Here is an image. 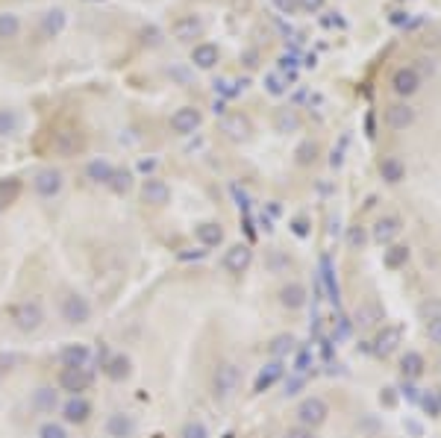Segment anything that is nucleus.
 I'll return each mask as SVG.
<instances>
[{"mask_svg": "<svg viewBox=\"0 0 441 438\" xmlns=\"http://www.w3.org/2000/svg\"><path fill=\"white\" fill-rule=\"evenodd\" d=\"M9 324L18 332L33 335L45 327V306L38 301H18L15 306H9Z\"/></svg>", "mask_w": 441, "mask_h": 438, "instance_id": "1", "label": "nucleus"}, {"mask_svg": "<svg viewBox=\"0 0 441 438\" xmlns=\"http://www.w3.org/2000/svg\"><path fill=\"white\" fill-rule=\"evenodd\" d=\"M238 383H242V368L230 359L218 362V368L212 371V397L220 403L230 400V397L238 391Z\"/></svg>", "mask_w": 441, "mask_h": 438, "instance_id": "2", "label": "nucleus"}, {"mask_svg": "<svg viewBox=\"0 0 441 438\" xmlns=\"http://www.w3.org/2000/svg\"><path fill=\"white\" fill-rule=\"evenodd\" d=\"M59 315H62V321L68 327H83L91 321V315H94V306L86 294H79V291H68L62 301H59Z\"/></svg>", "mask_w": 441, "mask_h": 438, "instance_id": "3", "label": "nucleus"}, {"mask_svg": "<svg viewBox=\"0 0 441 438\" xmlns=\"http://www.w3.org/2000/svg\"><path fill=\"white\" fill-rule=\"evenodd\" d=\"M294 417H297V427H306V429H318V427H324L327 424V417H330V403L324 400V397H303V400L297 403L294 409Z\"/></svg>", "mask_w": 441, "mask_h": 438, "instance_id": "4", "label": "nucleus"}, {"mask_svg": "<svg viewBox=\"0 0 441 438\" xmlns=\"http://www.w3.org/2000/svg\"><path fill=\"white\" fill-rule=\"evenodd\" d=\"M94 383V376L89 368H59L56 374V388L68 394V397H77V394H86Z\"/></svg>", "mask_w": 441, "mask_h": 438, "instance_id": "5", "label": "nucleus"}, {"mask_svg": "<svg viewBox=\"0 0 441 438\" xmlns=\"http://www.w3.org/2000/svg\"><path fill=\"white\" fill-rule=\"evenodd\" d=\"M59 415H62L65 427H86L94 415V406L86 394H77V397H65V403L59 406Z\"/></svg>", "mask_w": 441, "mask_h": 438, "instance_id": "6", "label": "nucleus"}, {"mask_svg": "<svg viewBox=\"0 0 441 438\" xmlns=\"http://www.w3.org/2000/svg\"><path fill=\"white\" fill-rule=\"evenodd\" d=\"M33 189L38 197H45V201H53V197H59V191L65 189V174L53 168V165H45L38 168L35 176H33Z\"/></svg>", "mask_w": 441, "mask_h": 438, "instance_id": "7", "label": "nucleus"}, {"mask_svg": "<svg viewBox=\"0 0 441 438\" xmlns=\"http://www.w3.org/2000/svg\"><path fill=\"white\" fill-rule=\"evenodd\" d=\"M138 194H142V203L150 209H165L171 203V186L165 180H159V176H147Z\"/></svg>", "mask_w": 441, "mask_h": 438, "instance_id": "8", "label": "nucleus"}, {"mask_svg": "<svg viewBox=\"0 0 441 438\" xmlns=\"http://www.w3.org/2000/svg\"><path fill=\"white\" fill-rule=\"evenodd\" d=\"M83 147H86V138H83V133H79V130L65 127V130H59L53 135V153L62 156V159H71L77 153H83Z\"/></svg>", "mask_w": 441, "mask_h": 438, "instance_id": "9", "label": "nucleus"}, {"mask_svg": "<svg viewBox=\"0 0 441 438\" xmlns=\"http://www.w3.org/2000/svg\"><path fill=\"white\" fill-rule=\"evenodd\" d=\"M220 133H224L227 138H233V142H247L250 133H253V124H250L247 115L230 112V115L220 118Z\"/></svg>", "mask_w": 441, "mask_h": 438, "instance_id": "10", "label": "nucleus"}, {"mask_svg": "<svg viewBox=\"0 0 441 438\" xmlns=\"http://www.w3.org/2000/svg\"><path fill=\"white\" fill-rule=\"evenodd\" d=\"M200 124H203V112L194 106H179L171 115V133H177V135H191Z\"/></svg>", "mask_w": 441, "mask_h": 438, "instance_id": "11", "label": "nucleus"}, {"mask_svg": "<svg viewBox=\"0 0 441 438\" xmlns=\"http://www.w3.org/2000/svg\"><path fill=\"white\" fill-rule=\"evenodd\" d=\"M250 265H253V250L247 245H233L224 253V271L233 274V276H242Z\"/></svg>", "mask_w": 441, "mask_h": 438, "instance_id": "12", "label": "nucleus"}, {"mask_svg": "<svg viewBox=\"0 0 441 438\" xmlns=\"http://www.w3.org/2000/svg\"><path fill=\"white\" fill-rule=\"evenodd\" d=\"M104 376L109 383H127L133 376V359L127 353H112L104 362Z\"/></svg>", "mask_w": 441, "mask_h": 438, "instance_id": "13", "label": "nucleus"}, {"mask_svg": "<svg viewBox=\"0 0 441 438\" xmlns=\"http://www.w3.org/2000/svg\"><path fill=\"white\" fill-rule=\"evenodd\" d=\"M277 297H279V306L283 309H289V312H300L306 306V301H309V294H306V286L303 283H286L283 288L277 291Z\"/></svg>", "mask_w": 441, "mask_h": 438, "instance_id": "14", "label": "nucleus"}, {"mask_svg": "<svg viewBox=\"0 0 441 438\" xmlns=\"http://www.w3.org/2000/svg\"><path fill=\"white\" fill-rule=\"evenodd\" d=\"M89 359H91V347L83 342H71L59 350V365L62 368H89Z\"/></svg>", "mask_w": 441, "mask_h": 438, "instance_id": "15", "label": "nucleus"}, {"mask_svg": "<svg viewBox=\"0 0 441 438\" xmlns=\"http://www.w3.org/2000/svg\"><path fill=\"white\" fill-rule=\"evenodd\" d=\"M400 338H403V330H400L397 324H383V330H379L376 338H374V353L386 359V356H391L397 350Z\"/></svg>", "mask_w": 441, "mask_h": 438, "instance_id": "16", "label": "nucleus"}, {"mask_svg": "<svg viewBox=\"0 0 441 438\" xmlns=\"http://www.w3.org/2000/svg\"><path fill=\"white\" fill-rule=\"evenodd\" d=\"M194 238L203 250L220 247L224 245V227H220L218 221H200V224H194Z\"/></svg>", "mask_w": 441, "mask_h": 438, "instance_id": "17", "label": "nucleus"}, {"mask_svg": "<svg viewBox=\"0 0 441 438\" xmlns=\"http://www.w3.org/2000/svg\"><path fill=\"white\" fill-rule=\"evenodd\" d=\"M104 429H106V438H133L135 435V421L124 412H112L106 417Z\"/></svg>", "mask_w": 441, "mask_h": 438, "instance_id": "18", "label": "nucleus"}, {"mask_svg": "<svg viewBox=\"0 0 441 438\" xmlns=\"http://www.w3.org/2000/svg\"><path fill=\"white\" fill-rule=\"evenodd\" d=\"M171 33H174L177 42H191V38H197L200 33H203V21H200L197 15H183V18H177L174 21Z\"/></svg>", "mask_w": 441, "mask_h": 438, "instance_id": "19", "label": "nucleus"}, {"mask_svg": "<svg viewBox=\"0 0 441 438\" xmlns=\"http://www.w3.org/2000/svg\"><path fill=\"white\" fill-rule=\"evenodd\" d=\"M279 376H283V362H268L262 371L256 374V380H253V394H265L268 388H274L279 383Z\"/></svg>", "mask_w": 441, "mask_h": 438, "instance_id": "20", "label": "nucleus"}, {"mask_svg": "<svg viewBox=\"0 0 441 438\" xmlns=\"http://www.w3.org/2000/svg\"><path fill=\"white\" fill-rule=\"evenodd\" d=\"M391 86H394V91H397L400 97H409V94H415L418 86H420V74H418L415 68H400V71H394V77H391Z\"/></svg>", "mask_w": 441, "mask_h": 438, "instance_id": "21", "label": "nucleus"}, {"mask_svg": "<svg viewBox=\"0 0 441 438\" xmlns=\"http://www.w3.org/2000/svg\"><path fill=\"white\" fill-rule=\"evenodd\" d=\"M218 59H220V50H218L215 45H209V42L197 45V47L191 50V62H194V68H200V71H212V68L218 65Z\"/></svg>", "mask_w": 441, "mask_h": 438, "instance_id": "22", "label": "nucleus"}, {"mask_svg": "<svg viewBox=\"0 0 441 438\" xmlns=\"http://www.w3.org/2000/svg\"><path fill=\"white\" fill-rule=\"evenodd\" d=\"M386 124L391 130H406L415 124V109L412 106H403V103H397V106H389L386 109Z\"/></svg>", "mask_w": 441, "mask_h": 438, "instance_id": "23", "label": "nucleus"}, {"mask_svg": "<svg viewBox=\"0 0 441 438\" xmlns=\"http://www.w3.org/2000/svg\"><path fill=\"white\" fill-rule=\"evenodd\" d=\"M379 176L389 183V186H397V183H403V176H406V165L400 162L397 156H386L383 162H379Z\"/></svg>", "mask_w": 441, "mask_h": 438, "instance_id": "24", "label": "nucleus"}, {"mask_svg": "<svg viewBox=\"0 0 441 438\" xmlns=\"http://www.w3.org/2000/svg\"><path fill=\"white\" fill-rule=\"evenodd\" d=\"M112 171H115V165L109 162V159H91V162L86 165V180H91L94 186H106Z\"/></svg>", "mask_w": 441, "mask_h": 438, "instance_id": "25", "label": "nucleus"}, {"mask_svg": "<svg viewBox=\"0 0 441 438\" xmlns=\"http://www.w3.org/2000/svg\"><path fill=\"white\" fill-rule=\"evenodd\" d=\"M294 347H297V338H294L291 332H279V335H274V338H271L268 353L274 356L277 362H283L286 356H291V353H294Z\"/></svg>", "mask_w": 441, "mask_h": 438, "instance_id": "26", "label": "nucleus"}, {"mask_svg": "<svg viewBox=\"0 0 441 438\" xmlns=\"http://www.w3.org/2000/svg\"><path fill=\"white\" fill-rule=\"evenodd\" d=\"M21 180H18V176H4V180H0V212L4 209H9L18 197H21Z\"/></svg>", "mask_w": 441, "mask_h": 438, "instance_id": "27", "label": "nucleus"}, {"mask_svg": "<svg viewBox=\"0 0 441 438\" xmlns=\"http://www.w3.org/2000/svg\"><path fill=\"white\" fill-rule=\"evenodd\" d=\"M379 321H383V306H379L376 301H365L356 309V324L359 327H374Z\"/></svg>", "mask_w": 441, "mask_h": 438, "instance_id": "28", "label": "nucleus"}, {"mask_svg": "<svg viewBox=\"0 0 441 438\" xmlns=\"http://www.w3.org/2000/svg\"><path fill=\"white\" fill-rule=\"evenodd\" d=\"M65 24H68L65 9H50V12H45V18H42V33H45L48 38H53V35H59V33L65 30Z\"/></svg>", "mask_w": 441, "mask_h": 438, "instance_id": "29", "label": "nucleus"}, {"mask_svg": "<svg viewBox=\"0 0 441 438\" xmlns=\"http://www.w3.org/2000/svg\"><path fill=\"white\" fill-rule=\"evenodd\" d=\"M427 368L424 362V356H420L418 350H406L403 353V359H400V371H403V376H409V380H415V376H420Z\"/></svg>", "mask_w": 441, "mask_h": 438, "instance_id": "30", "label": "nucleus"}, {"mask_svg": "<svg viewBox=\"0 0 441 438\" xmlns=\"http://www.w3.org/2000/svg\"><path fill=\"white\" fill-rule=\"evenodd\" d=\"M106 186H109V191L118 194V197L130 194V189H133V171H127V168H115Z\"/></svg>", "mask_w": 441, "mask_h": 438, "instance_id": "31", "label": "nucleus"}, {"mask_svg": "<svg viewBox=\"0 0 441 438\" xmlns=\"http://www.w3.org/2000/svg\"><path fill=\"white\" fill-rule=\"evenodd\" d=\"M397 232H400V221H397V218H379V221L374 224V238H376L379 245H389Z\"/></svg>", "mask_w": 441, "mask_h": 438, "instance_id": "32", "label": "nucleus"}, {"mask_svg": "<svg viewBox=\"0 0 441 438\" xmlns=\"http://www.w3.org/2000/svg\"><path fill=\"white\" fill-rule=\"evenodd\" d=\"M56 397H59V391H53L50 386H38L33 391V406L38 412H53L56 409Z\"/></svg>", "mask_w": 441, "mask_h": 438, "instance_id": "33", "label": "nucleus"}, {"mask_svg": "<svg viewBox=\"0 0 441 438\" xmlns=\"http://www.w3.org/2000/svg\"><path fill=\"white\" fill-rule=\"evenodd\" d=\"M383 262L389 271H397V268H403L409 262V247L406 245H391L386 253H383Z\"/></svg>", "mask_w": 441, "mask_h": 438, "instance_id": "34", "label": "nucleus"}, {"mask_svg": "<svg viewBox=\"0 0 441 438\" xmlns=\"http://www.w3.org/2000/svg\"><path fill=\"white\" fill-rule=\"evenodd\" d=\"M21 127V118H18L15 109H0V138H9Z\"/></svg>", "mask_w": 441, "mask_h": 438, "instance_id": "35", "label": "nucleus"}, {"mask_svg": "<svg viewBox=\"0 0 441 438\" xmlns=\"http://www.w3.org/2000/svg\"><path fill=\"white\" fill-rule=\"evenodd\" d=\"M21 33V18L15 12H0V38H15Z\"/></svg>", "mask_w": 441, "mask_h": 438, "instance_id": "36", "label": "nucleus"}, {"mask_svg": "<svg viewBox=\"0 0 441 438\" xmlns=\"http://www.w3.org/2000/svg\"><path fill=\"white\" fill-rule=\"evenodd\" d=\"M315 159H318V145L315 142H309V138H306V142H300L297 145V150H294V162L297 165H312L315 162Z\"/></svg>", "mask_w": 441, "mask_h": 438, "instance_id": "37", "label": "nucleus"}, {"mask_svg": "<svg viewBox=\"0 0 441 438\" xmlns=\"http://www.w3.org/2000/svg\"><path fill=\"white\" fill-rule=\"evenodd\" d=\"M179 438H209V427L200 421V417H191V421H186L183 429H179Z\"/></svg>", "mask_w": 441, "mask_h": 438, "instance_id": "38", "label": "nucleus"}, {"mask_svg": "<svg viewBox=\"0 0 441 438\" xmlns=\"http://www.w3.org/2000/svg\"><path fill=\"white\" fill-rule=\"evenodd\" d=\"M297 127H300L297 112H294V109H279V115H277V130H279V133H289V130H297Z\"/></svg>", "mask_w": 441, "mask_h": 438, "instance_id": "39", "label": "nucleus"}, {"mask_svg": "<svg viewBox=\"0 0 441 438\" xmlns=\"http://www.w3.org/2000/svg\"><path fill=\"white\" fill-rule=\"evenodd\" d=\"M38 438H68V427L59 421H45L38 427Z\"/></svg>", "mask_w": 441, "mask_h": 438, "instance_id": "40", "label": "nucleus"}, {"mask_svg": "<svg viewBox=\"0 0 441 438\" xmlns=\"http://www.w3.org/2000/svg\"><path fill=\"white\" fill-rule=\"evenodd\" d=\"M265 89H268L274 97L286 94V83H283V77H279V74H268V77H265Z\"/></svg>", "mask_w": 441, "mask_h": 438, "instance_id": "41", "label": "nucleus"}, {"mask_svg": "<svg viewBox=\"0 0 441 438\" xmlns=\"http://www.w3.org/2000/svg\"><path fill=\"white\" fill-rule=\"evenodd\" d=\"M427 335H430V342H432V344H441V315L432 318V321L427 324Z\"/></svg>", "mask_w": 441, "mask_h": 438, "instance_id": "42", "label": "nucleus"}, {"mask_svg": "<svg viewBox=\"0 0 441 438\" xmlns=\"http://www.w3.org/2000/svg\"><path fill=\"white\" fill-rule=\"evenodd\" d=\"M347 245H350L353 250H356V247H362V245H365V230H362V227H353L350 235H347Z\"/></svg>", "mask_w": 441, "mask_h": 438, "instance_id": "43", "label": "nucleus"}, {"mask_svg": "<svg viewBox=\"0 0 441 438\" xmlns=\"http://www.w3.org/2000/svg\"><path fill=\"white\" fill-rule=\"evenodd\" d=\"M291 232L297 238H306L309 235V221H306V218H294V221H291Z\"/></svg>", "mask_w": 441, "mask_h": 438, "instance_id": "44", "label": "nucleus"}, {"mask_svg": "<svg viewBox=\"0 0 441 438\" xmlns=\"http://www.w3.org/2000/svg\"><path fill=\"white\" fill-rule=\"evenodd\" d=\"M324 4H327V0H297V6L303 9V12H312V15L324 9Z\"/></svg>", "mask_w": 441, "mask_h": 438, "instance_id": "45", "label": "nucleus"}, {"mask_svg": "<svg viewBox=\"0 0 441 438\" xmlns=\"http://www.w3.org/2000/svg\"><path fill=\"white\" fill-rule=\"evenodd\" d=\"M274 6L283 12V15H294L300 6H297V0H274Z\"/></svg>", "mask_w": 441, "mask_h": 438, "instance_id": "46", "label": "nucleus"}, {"mask_svg": "<svg viewBox=\"0 0 441 438\" xmlns=\"http://www.w3.org/2000/svg\"><path fill=\"white\" fill-rule=\"evenodd\" d=\"M279 68L289 71V79H291L294 77V68H297V59L294 56H283V59H279Z\"/></svg>", "mask_w": 441, "mask_h": 438, "instance_id": "47", "label": "nucleus"}, {"mask_svg": "<svg viewBox=\"0 0 441 438\" xmlns=\"http://www.w3.org/2000/svg\"><path fill=\"white\" fill-rule=\"evenodd\" d=\"M286 438H315V435H312V429H306V427H291V429L286 432Z\"/></svg>", "mask_w": 441, "mask_h": 438, "instance_id": "48", "label": "nucleus"}, {"mask_svg": "<svg viewBox=\"0 0 441 438\" xmlns=\"http://www.w3.org/2000/svg\"><path fill=\"white\" fill-rule=\"evenodd\" d=\"M420 403H424V409H427L430 415H438V400H435V397H430V394H427Z\"/></svg>", "mask_w": 441, "mask_h": 438, "instance_id": "49", "label": "nucleus"}, {"mask_svg": "<svg viewBox=\"0 0 441 438\" xmlns=\"http://www.w3.org/2000/svg\"><path fill=\"white\" fill-rule=\"evenodd\" d=\"M394 388H386V394H379V400H383L386 406H394V394H391Z\"/></svg>", "mask_w": 441, "mask_h": 438, "instance_id": "50", "label": "nucleus"}, {"mask_svg": "<svg viewBox=\"0 0 441 438\" xmlns=\"http://www.w3.org/2000/svg\"><path fill=\"white\" fill-rule=\"evenodd\" d=\"M245 65H247V68L256 65V50H247V53H245Z\"/></svg>", "mask_w": 441, "mask_h": 438, "instance_id": "51", "label": "nucleus"}, {"mask_svg": "<svg viewBox=\"0 0 441 438\" xmlns=\"http://www.w3.org/2000/svg\"><path fill=\"white\" fill-rule=\"evenodd\" d=\"M138 168H142V171H153V168H156V162H153V159H150V162H142V165H138Z\"/></svg>", "mask_w": 441, "mask_h": 438, "instance_id": "52", "label": "nucleus"}, {"mask_svg": "<svg viewBox=\"0 0 441 438\" xmlns=\"http://www.w3.org/2000/svg\"><path fill=\"white\" fill-rule=\"evenodd\" d=\"M0 383H4V371H0Z\"/></svg>", "mask_w": 441, "mask_h": 438, "instance_id": "53", "label": "nucleus"}, {"mask_svg": "<svg viewBox=\"0 0 441 438\" xmlns=\"http://www.w3.org/2000/svg\"><path fill=\"white\" fill-rule=\"evenodd\" d=\"M438 365H441V362H438Z\"/></svg>", "mask_w": 441, "mask_h": 438, "instance_id": "54", "label": "nucleus"}, {"mask_svg": "<svg viewBox=\"0 0 441 438\" xmlns=\"http://www.w3.org/2000/svg\"><path fill=\"white\" fill-rule=\"evenodd\" d=\"M283 438H286V435H283Z\"/></svg>", "mask_w": 441, "mask_h": 438, "instance_id": "55", "label": "nucleus"}]
</instances>
